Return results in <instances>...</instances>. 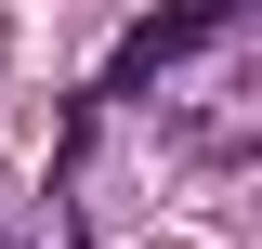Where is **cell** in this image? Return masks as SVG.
I'll return each mask as SVG.
<instances>
[{"label":"cell","instance_id":"cell-1","mask_svg":"<svg viewBox=\"0 0 262 249\" xmlns=\"http://www.w3.org/2000/svg\"><path fill=\"white\" fill-rule=\"evenodd\" d=\"M158 249H210V236H158Z\"/></svg>","mask_w":262,"mask_h":249}]
</instances>
